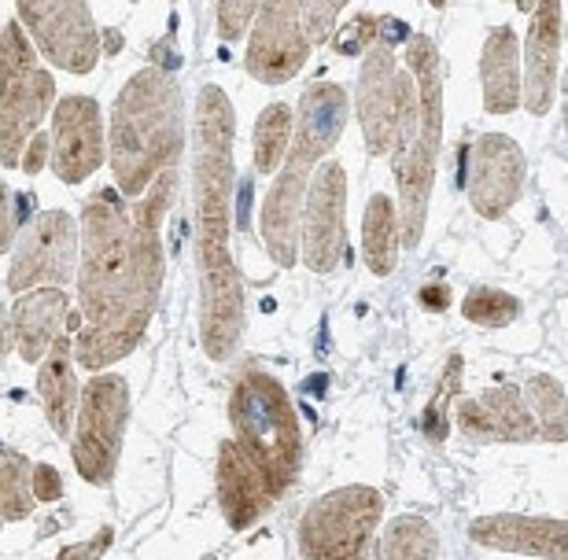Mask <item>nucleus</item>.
Returning <instances> with one entry per match:
<instances>
[{
  "instance_id": "f257e3e1",
  "label": "nucleus",
  "mask_w": 568,
  "mask_h": 560,
  "mask_svg": "<svg viewBox=\"0 0 568 560\" xmlns=\"http://www.w3.org/2000/svg\"><path fill=\"white\" fill-rule=\"evenodd\" d=\"M178 192L170 170L141 200H122L115 185L97 189L82 211V295L85 333L74 358L85 369H108L138 347L163 292V218Z\"/></svg>"
},
{
  "instance_id": "f03ea898",
  "label": "nucleus",
  "mask_w": 568,
  "mask_h": 560,
  "mask_svg": "<svg viewBox=\"0 0 568 560\" xmlns=\"http://www.w3.org/2000/svg\"><path fill=\"white\" fill-rule=\"evenodd\" d=\"M233 141L236 119L230 96L219 85H203L192 119V177H196L200 225V281H203V347L225 362L244 328V288L233 262Z\"/></svg>"
},
{
  "instance_id": "7ed1b4c3",
  "label": "nucleus",
  "mask_w": 568,
  "mask_h": 560,
  "mask_svg": "<svg viewBox=\"0 0 568 560\" xmlns=\"http://www.w3.org/2000/svg\"><path fill=\"white\" fill-rule=\"evenodd\" d=\"M236 439L219 457V501L230 528L255 523L300 476V425L284 387L247 365L230 398Z\"/></svg>"
},
{
  "instance_id": "20e7f679",
  "label": "nucleus",
  "mask_w": 568,
  "mask_h": 560,
  "mask_svg": "<svg viewBox=\"0 0 568 560\" xmlns=\"http://www.w3.org/2000/svg\"><path fill=\"white\" fill-rule=\"evenodd\" d=\"M111 170L122 200H141L159 177L178 170L185 152L181 85L163 67H144L111 104Z\"/></svg>"
},
{
  "instance_id": "39448f33",
  "label": "nucleus",
  "mask_w": 568,
  "mask_h": 560,
  "mask_svg": "<svg viewBox=\"0 0 568 560\" xmlns=\"http://www.w3.org/2000/svg\"><path fill=\"white\" fill-rule=\"evenodd\" d=\"M351 100L336 82H314L300 100V114L292 125L288 163L281 166L270 196L263 203V244L277 266H295V244H300V214L317 159L333 152L347 125Z\"/></svg>"
},
{
  "instance_id": "423d86ee",
  "label": "nucleus",
  "mask_w": 568,
  "mask_h": 560,
  "mask_svg": "<svg viewBox=\"0 0 568 560\" xmlns=\"http://www.w3.org/2000/svg\"><path fill=\"white\" fill-rule=\"evenodd\" d=\"M406 71L417 85V133L414 141L392 159L395 181H399V236L406 247L422 244L425 214L432 181H436L439 144H443V63L436 52V41L425 33H414L406 41Z\"/></svg>"
},
{
  "instance_id": "0eeeda50",
  "label": "nucleus",
  "mask_w": 568,
  "mask_h": 560,
  "mask_svg": "<svg viewBox=\"0 0 568 560\" xmlns=\"http://www.w3.org/2000/svg\"><path fill=\"white\" fill-rule=\"evenodd\" d=\"M55 108V78L44 71L16 19L0 30V166L16 170L38 125Z\"/></svg>"
},
{
  "instance_id": "6e6552de",
  "label": "nucleus",
  "mask_w": 568,
  "mask_h": 560,
  "mask_svg": "<svg viewBox=\"0 0 568 560\" xmlns=\"http://www.w3.org/2000/svg\"><path fill=\"white\" fill-rule=\"evenodd\" d=\"M355 114L373 155H399L417 133V85L403 71L392 44L377 41L362 63Z\"/></svg>"
},
{
  "instance_id": "1a4fd4ad",
  "label": "nucleus",
  "mask_w": 568,
  "mask_h": 560,
  "mask_svg": "<svg viewBox=\"0 0 568 560\" xmlns=\"http://www.w3.org/2000/svg\"><path fill=\"white\" fill-rule=\"evenodd\" d=\"M381 520V495L373 487H339L317 498L300 523L306 560H366Z\"/></svg>"
},
{
  "instance_id": "9d476101",
  "label": "nucleus",
  "mask_w": 568,
  "mask_h": 560,
  "mask_svg": "<svg viewBox=\"0 0 568 560\" xmlns=\"http://www.w3.org/2000/svg\"><path fill=\"white\" fill-rule=\"evenodd\" d=\"M130 417V391L122 376H97L82 391L78 406V436H74V465L85 483L104 487L115 476L122 431Z\"/></svg>"
},
{
  "instance_id": "9b49d317",
  "label": "nucleus",
  "mask_w": 568,
  "mask_h": 560,
  "mask_svg": "<svg viewBox=\"0 0 568 560\" xmlns=\"http://www.w3.org/2000/svg\"><path fill=\"white\" fill-rule=\"evenodd\" d=\"M16 22L30 30V38L44 60L67 74L97 71L100 55H104V49H100L104 30L97 27L89 4H78V0H52V4L22 0L16 8Z\"/></svg>"
},
{
  "instance_id": "f8f14e48",
  "label": "nucleus",
  "mask_w": 568,
  "mask_h": 560,
  "mask_svg": "<svg viewBox=\"0 0 568 560\" xmlns=\"http://www.w3.org/2000/svg\"><path fill=\"white\" fill-rule=\"evenodd\" d=\"M78 225L67 211H44L19 233L16 262L8 273L11 292L63 288L74 277Z\"/></svg>"
},
{
  "instance_id": "ddd939ff",
  "label": "nucleus",
  "mask_w": 568,
  "mask_h": 560,
  "mask_svg": "<svg viewBox=\"0 0 568 560\" xmlns=\"http://www.w3.org/2000/svg\"><path fill=\"white\" fill-rule=\"evenodd\" d=\"M306 55H311V41H306L300 22V0L258 4L244 55L247 74L263 85H284L306 67Z\"/></svg>"
},
{
  "instance_id": "4468645a",
  "label": "nucleus",
  "mask_w": 568,
  "mask_h": 560,
  "mask_svg": "<svg viewBox=\"0 0 568 560\" xmlns=\"http://www.w3.org/2000/svg\"><path fill=\"white\" fill-rule=\"evenodd\" d=\"M52 170L67 185L97 174L104 163V119L93 96H63L52 108Z\"/></svg>"
},
{
  "instance_id": "2eb2a0df",
  "label": "nucleus",
  "mask_w": 568,
  "mask_h": 560,
  "mask_svg": "<svg viewBox=\"0 0 568 560\" xmlns=\"http://www.w3.org/2000/svg\"><path fill=\"white\" fill-rule=\"evenodd\" d=\"M344 200L347 174L339 163H325L311 177V192L303 200V262L314 273H333L344 255Z\"/></svg>"
},
{
  "instance_id": "dca6fc26",
  "label": "nucleus",
  "mask_w": 568,
  "mask_h": 560,
  "mask_svg": "<svg viewBox=\"0 0 568 560\" xmlns=\"http://www.w3.org/2000/svg\"><path fill=\"white\" fill-rule=\"evenodd\" d=\"M525 192V152L514 136L484 133L473 147L469 203L480 218H503Z\"/></svg>"
},
{
  "instance_id": "f3484780",
  "label": "nucleus",
  "mask_w": 568,
  "mask_h": 560,
  "mask_svg": "<svg viewBox=\"0 0 568 560\" xmlns=\"http://www.w3.org/2000/svg\"><path fill=\"white\" fill-rule=\"evenodd\" d=\"M565 8L547 0L531 8V33H528V82L520 89V104L531 114H547L558 96V71H561V41H565Z\"/></svg>"
},
{
  "instance_id": "a211bd4d",
  "label": "nucleus",
  "mask_w": 568,
  "mask_h": 560,
  "mask_svg": "<svg viewBox=\"0 0 568 560\" xmlns=\"http://www.w3.org/2000/svg\"><path fill=\"white\" fill-rule=\"evenodd\" d=\"M67 310H71V303H67L63 288H41L22 295L16 310H11V339H16L22 362H44V354L63 336Z\"/></svg>"
},
{
  "instance_id": "6ab92c4d",
  "label": "nucleus",
  "mask_w": 568,
  "mask_h": 560,
  "mask_svg": "<svg viewBox=\"0 0 568 560\" xmlns=\"http://www.w3.org/2000/svg\"><path fill=\"white\" fill-rule=\"evenodd\" d=\"M458 425L469 439L487 442H525L539 431L514 387H495L476 403H465L458 409Z\"/></svg>"
},
{
  "instance_id": "aec40b11",
  "label": "nucleus",
  "mask_w": 568,
  "mask_h": 560,
  "mask_svg": "<svg viewBox=\"0 0 568 560\" xmlns=\"http://www.w3.org/2000/svg\"><path fill=\"white\" fill-rule=\"evenodd\" d=\"M480 82L484 108L491 114H514L520 108V52L509 27H495L487 33L480 52Z\"/></svg>"
},
{
  "instance_id": "412c9836",
  "label": "nucleus",
  "mask_w": 568,
  "mask_h": 560,
  "mask_svg": "<svg viewBox=\"0 0 568 560\" xmlns=\"http://www.w3.org/2000/svg\"><path fill=\"white\" fill-rule=\"evenodd\" d=\"M473 539L495 550L536 553L547 560H565V523L558 520H525V517H491L473 523Z\"/></svg>"
},
{
  "instance_id": "4be33fe9",
  "label": "nucleus",
  "mask_w": 568,
  "mask_h": 560,
  "mask_svg": "<svg viewBox=\"0 0 568 560\" xmlns=\"http://www.w3.org/2000/svg\"><path fill=\"white\" fill-rule=\"evenodd\" d=\"M71 358H74L71 339L60 336L55 347L44 354L41 373H38V391H41L44 414H49V425L60 439L71 436V417H74V398H78Z\"/></svg>"
},
{
  "instance_id": "5701e85b",
  "label": "nucleus",
  "mask_w": 568,
  "mask_h": 560,
  "mask_svg": "<svg viewBox=\"0 0 568 560\" xmlns=\"http://www.w3.org/2000/svg\"><path fill=\"white\" fill-rule=\"evenodd\" d=\"M362 255L366 266L377 277H388L395 269V255H399V211L395 203L377 192L366 207V222H362Z\"/></svg>"
},
{
  "instance_id": "b1692460",
  "label": "nucleus",
  "mask_w": 568,
  "mask_h": 560,
  "mask_svg": "<svg viewBox=\"0 0 568 560\" xmlns=\"http://www.w3.org/2000/svg\"><path fill=\"white\" fill-rule=\"evenodd\" d=\"M295 114L288 104H270L255 122V174L274 177L292 144Z\"/></svg>"
},
{
  "instance_id": "393cba45",
  "label": "nucleus",
  "mask_w": 568,
  "mask_h": 560,
  "mask_svg": "<svg viewBox=\"0 0 568 560\" xmlns=\"http://www.w3.org/2000/svg\"><path fill=\"white\" fill-rule=\"evenodd\" d=\"M439 539L422 517H399L388 523L381 542V560H436Z\"/></svg>"
},
{
  "instance_id": "a878e982",
  "label": "nucleus",
  "mask_w": 568,
  "mask_h": 560,
  "mask_svg": "<svg viewBox=\"0 0 568 560\" xmlns=\"http://www.w3.org/2000/svg\"><path fill=\"white\" fill-rule=\"evenodd\" d=\"M33 468L22 454L0 447V523L30 517L33 509Z\"/></svg>"
},
{
  "instance_id": "bb28decb",
  "label": "nucleus",
  "mask_w": 568,
  "mask_h": 560,
  "mask_svg": "<svg viewBox=\"0 0 568 560\" xmlns=\"http://www.w3.org/2000/svg\"><path fill=\"white\" fill-rule=\"evenodd\" d=\"M528 395H531V406H536V417L542 425V436L550 442H565V391L550 376H536L528 384ZM536 425V428H539Z\"/></svg>"
},
{
  "instance_id": "cd10ccee",
  "label": "nucleus",
  "mask_w": 568,
  "mask_h": 560,
  "mask_svg": "<svg viewBox=\"0 0 568 560\" xmlns=\"http://www.w3.org/2000/svg\"><path fill=\"white\" fill-rule=\"evenodd\" d=\"M462 310H465L469 322L495 328V325H509V322H514V317L520 314V303L514 299V295H506V292L476 288V292H469V299H465Z\"/></svg>"
},
{
  "instance_id": "c85d7f7f",
  "label": "nucleus",
  "mask_w": 568,
  "mask_h": 560,
  "mask_svg": "<svg viewBox=\"0 0 568 560\" xmlns=\"http://www.w3.org/2000/svg\"><path fill=\"white\" fill-rule=\"evenodd\" d=\"M381 41V16L358 11L344 30H336V52L344 55H366Z\"/></svg>"
},
{
  "instance_id": "c756f323",
  "label": "nucleus",
  "mask_w": 568,
  "mask_h": 560,
  "mask_svg": "<svg viewBox=\"0 0 568 560\" xmlns=\"http://www.w3.org/2000/svg\"><path fill=\"white\" fill-rule=\"evenodd\" d=\"M339 11H344V4L339 0H311V4H300V22H303V33H306V41H311V49L314 44H325L328 38L336 33V19H339Z\"/></svg>"
},
{
  "instance_id": "7c9ffc66",
  "label": "nucleus",
  "mask_w": 568,
  "mask_h": 560,
  "mask_svg": "<svg viewBox=\"0 0 568 560\" xmlns=\"http://www.w3.org/2000/svg\"><path fill=\"white\" fill-rule=\"evenodd\" d=\"M33 211V196H22V192H11L4 181H0V255L16 244L22 218Z\"/></svg>"
},
{
  "instance_id": "2f4dec72",
  "label": "nucleus",
  "mask_w": 568,
  "mask_h": 560,
  "mask_svg": "<svg viewBox=\"0 0 568 560\" xmlns=\"http://www.w3.org/2000/svg\"><path fill=\"white\" fill-rule=\"evenodd\" d=\"M214 16H219V38L236 41L244 30H252V22L258 16V4H219L214 8Z\"/></svg>"
},
{
  "instance_id": "473e14b6",
  "label": "nucleus",
  "mask_w": 568,
  "mask_h": 560,
  "mask_svg": "<svg viewBox=\"0 0 568 560\" xmlns=\"http://www.w3.org/2000/svg\"><path fill=\"white\" fill-rule=\"evenodd\" d=\"M30 487H33V498H38V501H52V498H60V495H63L60 472H55V468H49V465H38V468H33Z\"/></svg>"
},
{
  "instance_id": "72a5a7b5",
  "label": "nucleus",
  "mask_w": 568,
  "mask_h": 560,
  "mask_svg": "<svg viewBox=\"0 0 568 560\" xmlns=\"http://www.w3.org/2000/svg\"><path fill=\"white\" fill-rule=\"evenodd\" d=\"M49 155H52V144H49V136H33V141L27 144V152H22V170H27V174L33 177V174H41L44 170V163H49Z\"/></svg>"
},
{
  "instance_id": "f704fd0d",
  "label": "nucleus",
  "mask_w": 568,
  "mask_h": 560,
  "mask_svg": "<svg viewBox=\"0 0 568 560\" xmlns=\"http://www.w3.org/2000/svg\"><path fill=\"white\" fill-rule=\"evenodd\" d=\"M108 542H111V531L100 534L97 542H85V546H71V550H63L60 560H97L100 553L108 550Z\"/></svg>"
},
{
  "instance_id": "c9c22d12",
  "label": "nucleus",
  "mask_w": 568,
  "mask_h": 560,
  "mask_svg": "<svg viewBox=\"0 0 568 560\" xmlns=\"http://www.w3.org/2000/svg\"><path fill=\"white\" fill-rule=\"evenodd\" d=\"M422 303L428 306V310H447V288H425L422 292Z\"/></svg>"
},
{
  "instance_id": "e433bc0d",
  "label": "nucleus",
  "mask_w": 568,
  "mask_h": 560,
  "mask_svg": "<svg viewBox=\"0 0 568 560\" xmlns=\"http://www.w3.org/2000/svg\"><path fill=\"white\" fill-rule=\"evenodd\" d=\"M8 343H11V325H8V310H4V303H0V358H4Z\"/></svg>"
},
{
  "instance_id": "4c0bfd02",
  "label": "nucleus",
  "mask_w": 568,
  "mask_h": 560,
  "mask_svg": "<svg viewBox=\"0 0 568 560\" xmlns=\"http://www.w3.org/2000/svg\"><path fill=\"white\" fill-rule=\"evenodd\" d=\"M108 52H122V33L108 30Z\"/></svg>"
}]
</instances>
